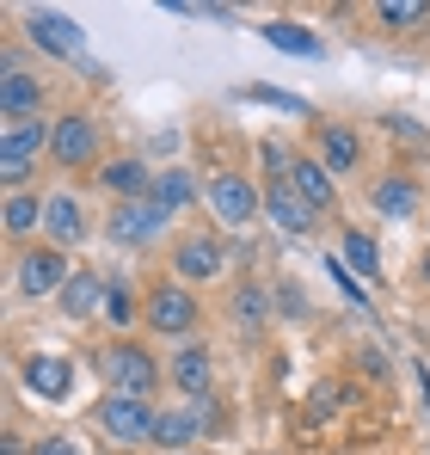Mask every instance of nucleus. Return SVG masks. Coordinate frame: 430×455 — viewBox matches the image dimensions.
<instances>
[{"label":"nucleus","instance_id":"nucleus-21","mask_svg":"<svg viewBox=\"0 0 430 455\" xmlns=\"http://www.w3.org/2000/svg\"><path fill=\"white\" fill-rule=\"evenodd\" d=\"M172 381H179L185 394H197V387L210 381V357H203V351H179V363H172Z\"/></svg>","mask_w":430,"mask_h":455},{"label":"nucleus","instance_id":"nucleus-7","mask_svg":"<svg viewBox=\"0 0 430 455\" xmlns=\"http://www.w3.org/2000/svg\"><path fill=\"white\" fill-rule=\"evenodd\" d=\"M50 148H56V160H68V166H86L92 148H99V136H92V124H86V117H62V124H56V136H50Z\"/></svg>","mask_w":430,"mask_h":455},{"label":"nucleus","instance_id":"nucleus-10","mask_svg":"<svg viewBox=\"0 0 430 455\" xmlns=\"http://www.w3.org/2000/svg\"><path fill=\"white\" fill-rule=\"evenodd\" d=\"M160 222H166V210H160V204H130V210H117V216H111V234H117L123 246H136V240H147Z\"/></svg>","mask_w":430,"mask_h":455},{"label":"nucleus","instance_id":"nucleus-20","mask_svg":"<svg viewBox=\"0 0 430 455\" xmlns=\"http://www.w3.org/2000/svg\"><path fill=\"white\" fill-rule=\"evenodd\" d=\"M265 37L277 50H289V56H320V37H307L301 25H265Z\"/></svg>","mask_w":430,"mask_h":455},{"label":"nucleus","instance_id":"nucleus-16","mask_svg":"<svg viewBox=\"0 0 430 455\" xmlns=\"http://www.w3.org/2000/svg\"><path fill=\"white\" fill-rule=\"evenodd\" d=\"M179 271H185V277H215V271H221V246H215V240H185V246H179Z\"/></svg>","mask_w":430,"mask_h":455},{"label":"nucleus","instance_id":"nucleus-5","mask_svg":"<svg viewBox=\"0 0 430 455\" xmlns=\"http://www.w3.org/2000/svg\"><path fill=\"white\" fill-rule=\"evenodd\" d=\"M210 204H215V216H221L227 228L252 222V210H259V197H252V185H246V179H215V185H210Z\"/></svg>","mask_w":430,"mask_h":455},{"label":"nucleus","instance_id":"nucleus-30","mask_svg":"<svg viewBox=\"0 0 430 455\" xmlns=\"http://www.w3.org/2000/svg\"><path fill=\"white\" fill-rule=\"evenodd\" d=\"M37 455H80V450H74L68 437H50V443H44V450H37Z\"/></svg>","mask_w":430,"mask_h":455},{"label":"nucleus","instance_id":"nucleus-19","mask_svg":"<svg viewBox=\"0 0 430 455\" xmlns=\"http://www.w3.org/2000/svg\"><path fill=\"white\" fill-rule=\"evenodd\" d=\"M62 302H68V314L80 320V314H92L99 302H111L105 290H99V277H68V290H62Z\"/></svg>","mask_w":430,"mask_h":455},{"label":"nucleus","instance_id":"nucleus-15","mask_svg":"<svg viewBox=\"0 0 430 455\" xmlns=\"http://www.w3.org/2000/svg\"><path fill=\"white\" fill-rule=\"evenodd\" d=\"M203 425H210V412H160V431H154V437H160L166 450H185Z\"/></svg>","mask_w":430,"mask_h":455},{"label":"nucleus","instance_id":"nucleus-1","mask_svg":"<svg viewBox=\"0 0 430 455\" xmlns=\"http://www.w3.org/2000/svg\"><path fill=\"white\" fill-rule=\"evenodd\" d=\"M99 425H105V437H117V443H142L160 431V412H147V400L136 394H111L105 406H99Z\"/></svg>","mask_w":430,"mask_h":455},{"label":"nucleus","instance_id":"nucleus-14","mask_svg":"<svg viewBox=\"0 0 430 455\" xmlns=\"http://www.w3.org/2000/svg\"><path fill=\"white\" fill-rule=\"evenodd\" d=\"M289 179H295V191H301L314 210H320V204H332V179H326V166H320V160H295V166H289Z\"/></svg>","mask_w":430,"mask_h":455},{"label":"nucleus","instance_id":"nucleus-24","mask_svg":"<svg viewBox=\"0 0 430 455\" xmlns=\"http://www.w3.org/2000/svg\"><path fill=\"white\" fill-rule=\"evenodd\" d=\"M105 185L111 191H142V185H154V172H142L136 160H117V166H105Z\"/></svg>","mask_w":430,"mask_h":455},{"label":"nucleus","instance_id":"nucleus-22","mask_svg":"<svg viewBox=\"0 0 430 455\" xmlns=\"http://www.w3.org/2000/svg\"><path fill=\"white\" fill-rule=\"evenodd\" d=\"M320 148H326V166H338V172L357 166V136H351V130H326Z\"/></svg>","mask_w":430,"mask_h":455},{"label":"nucleus","instance_id":"nucleus-2","mask_svg":"<svg viewBox=\"0 0 430 455\" xmlns=\"http://www.w3.org/2000/svg\"><path fill=\"white\" fill-rule=\"evenodd\" d=\"M37 148H44V124H12V130H6V142H0V179H6L12 191L25 185Z\"/></svg>","mask_w":430,"mask_h":455},{"label":"nucleus","instance_id":"nucleus-27","mask_svg":"<svg viewBox=\"0 0 430 455\" xmlns=\"http://www.w3.org/2000/svg\"><path fill=\"white\" fill-rule=\"evenodd\" d=\"M246 99H265V105H277V111H295V117H307V105H301V99H289V92H271V86H252Z\"/></svg>","mask_w":430,"mask_h":455},{"label":"nucleus","instance_id":"nucleus-6","mask_svg":"<svg viewBox=\"0 0 430 455\" xmlns=\"http://www.w3.org/2000/svg\"><path fill=\"white\" fill-rule=\"evenodd\" d=\"M265 210H271V222L283 228V234H307L314 228V204L301 191H289V185H271L265 191Z\"/></svg>","mask_w":430,"mask_h":455},{"label":"nucleus","instance_id":"nucleus-17","mask_svg":"<svg viewBox=\"0 0 430 455\" xmlns=\"http://www.w3.org/2000/svg\"><path fill=\"white\" fill-rule=\"evenodd\" d=\"M375 210H381V216H412V210H418V191H412L406 179H381V185H375Z\"/></svg>","mask_w":430,"mask_h":455},{"label":"nucleus","instance_id":"nucleus-9","mask_svg":"<svg viewBox=\"0 0 430 455\" xmlns=\"http://www.w3.org/2000/svg\"><path fill=\"white\" fill-rule=\"evenodd\" d=\"M147 320H154L160 332H185V326L197 320V302H191L185 290H154V302H147Z\"/></svg>","mask_w":430,"mask_h":455},{"label":"nucleus","instance_id":"nucleus-18","mask_svg":"<svg viewBox=\"0 0 430 455\" xmlns=\"http://www.w3.org/2000/svg\"><path fill=\"white\" fill-rule=\"evenodd\" d=\"M191 197H197L191 172H154V204H160V210H179V204H191Z\"/></svg>","mask_w":430,"mask_h":455},{"label":"nucleus","instance_id":"nucleus-26","mask_svg":"<svg viewBox=\"0 0 430 455\" xmlns=\"http://www.w3.org/2000/svg\"><path fill=\"white\" fill-rule=\"evenodd\" d=\"M412 19H425L418 0H394V6H381V25H412Z\"/></svg>","mask_w":430,"mask_h":455},{"label":"nucleus","instance_id":"nucleus-8","mask_svg":"<svg viewBox=\"0 0 430 455\" xmlns=\"http://www.w3.org/2000/svg\"><path fill=\"white\" fill-rule=\"evenodd\" d=\"M19 283H25L31 296H50V290H68V265H62V252H31V259L19 265Z\"/></svg>","mask_w":430,"mask_h":455},{"label":"nucleus","instance_id":"nucleus-11","mask_svg":"<svg viewBox=\"0 0 430 455\" xmlns=\"http://www.w3.org/2000/svg\"><path fill=\"white\" fill-rule=\"evenodd\" d=\"M44 228H50L62 246H74V240L86 234V222H80V204H74V197H50V204H44Z\"/></svg>","mask_w":430,"mask_h":455},{"label":"nucleus","instance_id":"nucleus-4","mask_svg":"<svg viewBox=\"0 0 430 455\" xmlns=\"http://www.w3.org/2000/svg\"><path fill=\"white\" fill-rule=\"evenodd\" d=\"M31 37L56 56H86V37H80V25L68 12H31Z\"/></svg>","mask_w":430,"mask_h":455},{"label":"nucleus","instance_id":"nucleus-12","mask_svg":"<svg viewBox=\"0 0 430 455\" xmlns=\"http://www.w3.org/2000/svg\"><path fill=\"white\" fill-rule=\"evenodd\" d=\"M25 381H31V394H44V400H62L74 376H68V363H62V357H37V363L25 370Z\"/></svg>","mask_w":430,"mask_h":455},{"label":"nucleus","instance_id":"nucleus-3","mask_svg":"<svg viewBox=\"0 0 430 455\" xmlns=\"http://www.w3.org/2000/svg\"><path fill=\"white\" fill-rule=\"evenodd\" d=\"M105 381L117 387V394H136V400H147V387H154V363H147L142 351H105Z\"/></svg>","mask_w":430,"mask_h":455},{"label":"nucleus","instance_id":"nucleus-28","mask_svg":"<svg viewBox=\"0 0 430 455\" xmlns=\"http://www.w3.org/2000/svg\"><path fill=\"white\" fill-rule=\"evenodd\" d=\"M234 314H240L246 326H259V314H265V296H259V290H246V296L234 302Z\"/></svg>","mask_w":430,"mask_h":455},{"label":"nucleus","instance_id":"nucleus-23","mask_svg":"<svg viewBox=\"0 0 430 455\" xmlns=\"http://www.w3.org/2000/svg\"><path fill=\"white\" fill-rule=\"evenodd\" d=\"M345 259H351V271H362V277H381V259H375V240L369 234H345Z\"/></svg>","mask_w":430,"mask_h":455},{"label":"nucleus","instance_id":"nucleus-29","mask_svg":"<svg viewBox=\"0 0 430 455\" xmlns=\"http://www.w3.org/2000/svg\"><path fill=\"white\" fill-rule=\"evenodd\" d=\"M105 314H111L117 326H130V314H136V307H130V296H123V290H111V302H105Z\"/></svg>","mask_w":430,"mask_h":455},{"label":"nucleus","instance_id":"nucleus-13","mask_svg":"<svg viewBox=\"0 0 430 455\" xmlns=\"http://www.w3.org/2000/svg\"><path fill=\"white\" fill-rule=\"evenodd\" d=\"M0 105H6V117H12V124H25V111L37 105V80L19 75V68H6V80H0Z\"/></svg>","mask_w":430,"mask_h":455},{"label":"nucleus","instance_id":"nucleus-31","mask_svg":"<svg viewBox=\"0 0 430 455\" xmlns=\"http://www.w3.org/2000/svg\"><path fill=\"white\" fill-rule=\"evenodd\" d=\"M425 277H430V259H425Z\"/></svg>","mask_w":430,"mask_h":455},{"label":"nucleus","instance_id":"nucleus-25","mask_svg":"<svg viewBox=\"0 0 430 455\" xmlns=\"http://www.w3.org/2000/svg\"><path fill=\"white\" fill-rule=\"evenodd\" d=\"M37 216H44V210H37L25 191H12V204H6V228H12V234H25V228H37Z\"/></svg>","mask_w":430,"mask_h":455}]
</instances>
